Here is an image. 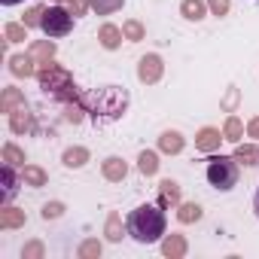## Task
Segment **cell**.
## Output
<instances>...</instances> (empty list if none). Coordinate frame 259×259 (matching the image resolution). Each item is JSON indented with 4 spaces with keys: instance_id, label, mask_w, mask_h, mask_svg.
Wrapping results in <instances>:
<instances>
[{
    "instance_id": "1",
    "label": "cell",
    "mask_w": 259,
    "mask_h": 259,
    "mask_svg": "<svg viewBox=\"0 0 259 259\" xmlns=\"http://www.w3.org/2000/svg\"><path fill=\"white\" fill-rule=\"evenodd\" d=\"M125 232L132 235L138 244H159L168 232V217L162 204H141L128 213Z\"/></svg>"
},
{
    "instance_id": "2",
    "label": "cell",
    "mask_w": 259,
    "mask_h": 259,
    "mask_svg": "<svg viewBox=\"0 0 259 259\" xmlns=\"http://www.w3.org/2000/svg\"><path fill=\"white\" fill-rule=\"evenodd\" d=\"M89 113L95 122H110V119H119L128 107V92L119 89V85H104L98 89L92 98H89Z\"/></svg>"
},
{
    "instance_id": "3",
    "label": "cell",
    "mask_w": 259,
    "mask_h": 259,
    "mask_svg": "<svg viewBox=\"0 0 259 259\" xmlns=\"http://www.w3.org/2000/svg\"><path fill=\"white\" fill-rule=\"evenodd\" d=\"M207 183L217 189V192H232L238 186V159L235 156H210L207 159Z\"/></svg>"
},
{
    "instance_id": "4",
    "label": "cell",
    "mask_w": 259,
    "mask_h": 259,
    "mask_svg": "<svg viewBox=\"0 0 259 259\" xmlns=\"http://www.w3.org/2000/svg\"><path fill=\"white\" fill-rule=\"evenodd\" d=\"M37 79H40V89H43L46 95H52V98H58V101H64V104L76 101V85H73V79H70L67 70L49 64V67H43V70L37 73Z\"/></svg>"
},
{
    "instance_id": "5",
    "label": "cell",
    "mask_w": 259,
    "mask_h": 259,
    "mask_svg": "<svg viewBox=\"0 0 259 259\" xmlns=\"http://www.w3.org/2000/svg\"><path fill=\"white\" fill-rule=\"evenodd\" d=\"M73 13L64 10L61 4H52V7H43V19H40V31L49 37V40H58V37H67L73 31Z\"/></svg>"
},
{
    "instance_id": "6",
    "label": "cell",
    "mask_w": 259,
    "mask_h": 259,
    "mask_svg": "<svg viewBox=\"0 0 259 259\" xmlns=\"http://www.w3.org/2000/svg\"><path fill=\"white\" fill-rule=\"evenodd\" d=\"M0 177H4V192H0V204H13L16 192H19V183H22V174L16 171V165L4 162V168H0Z\"/></svg>"
},
{
    "instance_id": "7",
    "label": "cell",
    "mask_w": 259,
    "mask_h": 259,
    "mask_svg": "<svg viewBox=\"0 0 259 259\" xmlns=\"http://www.w3.org/2000/svg\"><path fill=\"white\" fill-rule=\"evenodd\" d=\"M162 58L153 52V55H144L141 58V64H138V79L141 82H159V76H162Z\"/></svg>"
},
{
    "instance_id": "8",
    "label": "cell",
    "mask_w": 259,
    "mask_h": 259,
    "mask_svg": "<svg viewBox=\"0 0 259 259\" xmlns=\"http://www.w3.org/2000/svg\"><path fill=\"white\" fill-rule=\"evenodd\" d=\"M220 141H226V135H220L217 128H201L198 138H195V150H201V153H213V150H220Z\"/></svg>"
},
{
    "instance_id": "9",
    "label": "cell",
    "mask_w": 259,
    "mask_h": 259,
    "mask_svg": "<svg viewBox=\"0 0 259 259\" xmlns=\"http://www.w3.org/2000/svg\"><path fill=\"white\" fill-rule=\"evenodd\" d=\"M180 13H183L189 22H201V19L207 16V4H204V0H183V4H180Z\"/></svg>"
},
{
    "instance_id": "10",
    "label": "cell",
    "mask_w": 259,
    "mask_h": 259,
    "mask_svg": "<svg viewBox=\"0 0 259 259\" xmlns=\"http://www.w3.org/2000/svg\"><path fill=\"white\" fill-rule=\"evenodd\" d=\"M22 183L40 189V186H46V171L37 168V165H22Z\"/></svg>"
},
{
    "instance_id": "11",
    "label": "cell",
    "mask_w": 259,
    "mask_h": 259,
    "mask_svg": "<svg viewBox=\"0 0 259 259\" xmlns=\"http://www.w3.org/2000/svg\"><path fill=\"white\" fill-rule=\"evenodd\" d=\"M10 125H13V132H16V135H22V132H31V128H34V119H31V113L25 110V104H22L19 110H13V119H10Z\"/></svg>"
},
{
    "instance_id": "12",
    "label": "cell",
    "mask_w": 259,
    "mask_h": 259,
    "mask_svg": "<svg viewBox=\"0 0 259 259\" xmlns=\"http://www.w3.org/2000/svg\"><path fill=\"white\" fill-rule=\"evenodd\" d=\"M122 28H116V25H104L101 28V34H98V40H101V46L104 49H116L119 43H122Z\"/></svg>"
},
{
    "instance_id": "13",
    "label": "cell",
    "mask_w": 259,
    "mask_h": 259,
    "mask_svg": "<svg viewBox=\"0 0 259 259\" xmlns=\"http://www.w3.org/2000/svg\"><path fill=\"white\" fill-rule=\"evenodd\" d=\"M10 70L16 76H31L34 73V55H13L10 58Z\"/></svg>"
},
{
    "instance_id": "14",
    "label": "cell",
    "mask_w": 259,
    "mask_h": 259,
    "mask_svg": "<svg viewBox=\"0 0 259 259\" xmlns=\"http://www.w3.org/2000/svg\"><path fill=\"white\" fill-rule=\"evenodd\" d=\"M125 174H128V165H125L122 159H116V156H113V159H107V162H104V177H107V180H113V183H116V180H125Z\"/></svg>"
},
{
    "instance_id": "15",
    "label": "cell",
    "mask_w": 259,
    "mask_h": 259,
    "mask_svg": "<svg viewBox=\"0 0 259 259\" xmlns=\"http://www.w3.org/2000/svg\"><path fill=\"white\" fill-rule=\"evenodd\" d=\"M159 150H162V153H171V156H177V153L183 150V138H180L177 132H165V135L159 138Z\"/></svg>"
},
{
    "instance_id": "16",
    "label": "cell",
    "mask_w": 259,
    "mask_h": 259,
    "mask_svg": "<svg viewBox=\"0 0 259 259\" xmlns=\"http://www.w3.org/2000/svg\"><path fill=\"white\" fill-rule=\"evenodd\" d=\"M138 168H141V174L153 177V174L159 171V156H156L153 150H144V153L138 156Z\"/></svg>"
},
{
    "instance_id": "17",
    "label": "cell",
    "mask_w": 259,
    "mask_h": 259,
    "mask_svg": "<svg viewBox=\"0 0 259 259\" xmlns=\"http://www.w3.org/2000/svg\"><path fill=\"white\" fill-rule=\"evenodd\" d=\"M85 162H89V150H85V147L64 150V165H67V168H82Z\"/></svg>"
},
{
    "instance_id": "18",
    "label": "cell",
    "mask_w": 259,
    "mask_h": 259,
    "mask_svg": "<svg viewBox=\"0 0 259 259\" xmlns=\"http://www.w3.org/2000/svg\"><path fill=\"white\" fill-rule=\"evenodd\" d=\"M235 159H238V165H259V147H244V144H238V150H235Z\"/></svg>"
},
{
    "instance_id": "19",
    "label": "cell",
    "mask_w": 259,
    "mask_h": 259,
    "mask_svg": "<svg viewBox=\"0 0 259 259\" xmlns=\"http://www.w3.org/2000/svg\"><path fill=\"white\" fill-rule=\"evenodd\" d=\"M223 135H226V141L241 144V138H244V125H241L238 116H229V122H226V128H223Z\"/></svg>"
},
{
    "instance_id": "20",
    "label": "cell",
    "mask_w": 259,
    "mask_h": 259,
    "mask_svg": "<svg viewBox=\"0 0 259 259\" xmlns=\"http://www.w3.org/2000/svg\"><path fill=\"white\" fill-rule=\"evenodd\" d=\"M159 204L162 207L165 204H180V186L174 180H162V201Z\"/></svg>"
},
{
    "instance_id": "21",
    "label": "cell",
    "mask_w": 259,
    "mask_h": 259,
    "mask_svg": "<svg viewBox=\"0 0 259 259\" xmlns=\"http://www.w3.org/2000/svg\"><path fill=\"white\" fill-rule=\"evenodd\" d=\"M122 4H125V0H89V7H92L98 16H110V13L122 10Z\"/></svg>"
},
{
    "instance_id": "22",
    "label": "cell",
    "mask_w": 259,
    "mask_h": 259,
    "mask_svg": "<svg viewBox=\"0 0 259 259\" xmlns=\"http://www.w3.org/2000/svg\"><path fill=\"white\" fill-rule=\"evenodd\" d=\"M162 250H165V256H183V253H186V241H183L180 235H171V238L162 244Z\"/></svg>"
},
{
    "instance_id": "23",
    "label": "cell",
    "mask_w": 259,
    "mask_h": 259,
    "mask_svg": "<svg viewBox=\"0 0 259 259\" xmlns=\"http://www.w3.org/2000/svg\"><path fill=\"white\" fill-rule=\"evenodd\" d=\"M25 223V217L22 213H16L10 204L4 207V213H0V229H13V226H22Z\"/></svg>"
},
{
    "instance_id": "24",
    "label": "cell",
    "mask_w": 259,
    "mask_h": 259,
    "mask_svg": "<svg viewBox=\"0 0 259 259\" xmlns=\"http://www.w3.org/2000/svg\"><path fill=\"white\" fill-rule=\"evenodd\" d=\"M177 220H180V223H195V220H201V207H198V204H180Z\"/></svg>"
},
{
    "instance_id": "25",
    "label": "cell",
    "mask_w": 259,
    "mask_h": 259,
    "mask_svg": "<svg viewBox=\"0 0 259 259\" xmlns=\"http://www.w3.org/2000/svg\"><path fill=\"white\" fill-rule=\"evenodd\" d=\"M122 34L132 40V43H138V40H144V25L141 22H125L122 25Z\"/></svg>"
},
{
    "instance_id": "26",
    "label": "cell",
    "mask_w": 259,
    "mask_h": 259,
    "mask_svg": "<svg viewBox=\"0 0 259 259\" xmlns=\"http://www.w3.org/2000/svg\"><path fill=\"white\" fill-rule=\"evenodd\" d=\"M7 40H10V43L28 40V25H7Z\"/></svg>"
},
{
    "instance_id": "27",
    "label": "cell",
    "mask_w": 259,
    "mask_h": 259,
    "mask_svg": "<svg viewBox=\"0 0 259 259\" xmlns=\"http://www.w3.org/2000/svg\"><path fill=\"white\" fill-rule=\"evenodd\" d=\"M31 55H34V61H37V58H46V61H49V58L55 55V46H52L49 40H46V43H37V46L31 49Z\"/></svg>"
},
{
    "instance_id": "28",
    "label": "cell",
    "mask_w": 259,
    "mask_h": 259,
    "mask_svg": "<svg viewBox=\"0 0 259 259\" xmlns=\"http://www.w3.org/2000/svg\"><path fill=\"white\" fill-rule=\"evenodd\" d=\"M4 159H7L10 165H25V153H19L13 144H7V147H4Z\"/></svg>"
},
{
    "instance_id": "29",
    "label": "cell",
    "mask_w": 259,
    "mask_h": 259,
    "mask_svg": "<svg viewBox=\"0 0 259 259\" xmlns=\"http://www.w3.org/2000/svg\"><path fill=\"white\" fill-rule=\"evenodd\" d=\"M40 19H43V7H34V10H28L25 25H28V28H40Z\"/></svg>"
},
{
    "instance_id": "30",
    "label": "cell",
    "mask_w": 259,
    "mask_h": 259,
    "mask_svg": "<svg viewBox=\"0 0 259 259\" xmlns=\"http://www.w3.org/2000/svg\"><path fill=\"white\" fill-rule=\"evenodd\" d=\"M107 238H110V241H119V238H122V229H119V217H116V213H113L110 223H107Z\"/></svg>"
},
{
    "instance_id": "31",
    "label": "cell",
    "mask_w": 259,
    "mask_h": 259,
    "mask_svg": "<svg viewBox=\"0 0 259 259\" xmlns=\"http://www.w3.org/2000/svg\"><path fill=\"white\" fill-rule=\"evenodd\" d=\"M19 101H22V98H19V92H16V89H7V95H4V110H7V113H13V107H16Z\"/></svg>"
},
{
    "instance_id": "32",
    "label": "cell",
    "mask_w": 259,
    "mask_h": 259,
    "mask_svg": "<svg viewBox=\"0 0 259 259\" xmlns=\"http://www.w3.org/2000/svg\"><path fill=\"white\" fill-rule=\"evenodd\" d=\"M207 7L213 16H226L229 13V0H207Z\"/></svg>"
},
{
    "instance_id": "33",
    "label": "cell",
    "mask_w": 259,
    "mask_h": 259,
    "mask_svg": "<svg viewBox=\"0 0 259 259\" xmlns=\"http://www.w3.org/2000/svg\"><path fill=\"white\" fill-rule=\"evenodd\" d=\"M61 210H64V207H61L58 201H55V204H46V207H43V220H55V217H61Z\"/></svg>"
},
{
    "instance_id": "34",
    "label": "cell",
    "mask_w": 259,
    "mask_h": 259,
    "mask_svg": "<svg viewBox=\"0 0 259 259\" xmlns=\"http://www.w3.org/2000/svg\"><path fill=\"white\" fill-rule=\"evenodd\" d=\"M79 253H82V256H95V253H101V244H98V241H89V244H82Z\"/></svg>"
},
{
    "instance_id": "35",
    "label": "cell",
    "mask_w": 259,
    "mask_h": 259,
    "mask_svg": "<svg viewBox=\"0 0 259 259\" xmlns=\"http://www.w3.org/2000/svg\"><path fill=\"white\" fill-rule=\"evenodd\" d=\"M70 13L73 16H82L85 13V0H70Z\"/></svg>"
},
{
    "instance_id": "36",
    "label": "cell",
    "mask_w": 259,
    "mask_h": 259,
    "mask_svg": "<svg viewBox=\"0 0 259 259\" xmlns=\"http://www.w3.org/2000/svg\"><path fill=\"white\" fill-rule=\"evenodd\" d=\"M247 135L259 141V116H256V119H250V125H247Z\"/></svg>"
},
{
    "instance_id": "37",
    "label": "cell",
    "mask_w": 259,
    "mask_h": 259,
    "mask_svg": "<svg viewBox=\"0 0 259 259\" xmlns=\"http://www.w3.org/2000/svg\"><path fill=\"white\" fill-rule=\"evenodd\" d=\"M253 210H256V220H259V189H256V195H253Z\"/></svg>"
},
{
    "instance_id": "38",
    "label": "cell",
    "mask_w": 259,
    "mask_h": 259,
    "mask_svg": "<svg viewBox=\"0 0 259 259\" xmlns=\"http://www.w3.org/2000/svg\"><path fill=\"white\" fill-rule=\"evenodd\" d=\"M4 7H19V4H25V0H0Z\"/></svg>"
},
{
    "instance_id": "39",
    "label": "cell",
    "mask_w": 259,
    "mask_h": 259,
    "mask_svg": "<svg viewBox=\"0 0 259 259\" xmlns=\"http://www.w3.org/2000/svg\"><path fill=\"white\" fill-rule=\"evenodd\" d=\"M52 4H64V0H52Z\"/></svg>"
}]
</instances>
